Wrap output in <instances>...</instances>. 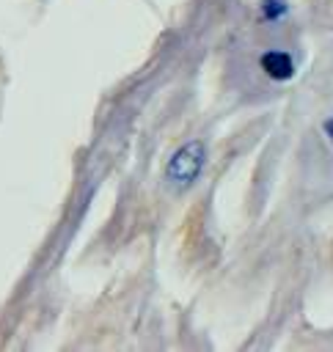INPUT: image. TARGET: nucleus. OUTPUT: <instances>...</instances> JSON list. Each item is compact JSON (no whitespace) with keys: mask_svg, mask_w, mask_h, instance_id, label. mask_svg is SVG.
<instances>
[{"mask_svg":"<svg viewBox=\"0 0 333 352\" xmlns=\"http://www.w3.org/2000/svg\"><path fill=\"white\" fill-rule=\"evenodd\" d=\"M206 165V148L201 140H187L173 151V157L165 165V182L173 187H190Z\"/></svg>","mask_w":333,"mask_h":352,"instance_id":"1","label":"nucleus"},{"mask_svg":"<svg viewBox=\"0 0 333 352\" xmlns=\"http://www.w3.org/2000/svg\"><path fill=\"white\" fill-rule=\"evenodd\" d=\"M259 66L264 69L267 77L272 80H289L294 74V58L286 52V50H267L261 58H259Z\"/></svg>","mask_w":333,"mask_h":352,"instance_id":"2","label":"nucleus"},{"mask_svg":"<svg viewBox=\"0 0 333 352\" xmlns=\"http://www.w3.org/2000/svg\"><path fill=\"white\" fill-rule=\"evenodd\" d=\"M261 8H264V19H267V22H278V19H283V14H286L283 0H264Z\"/></svg>","mask_w":333,"mask_h":352,"instance_id":"3","label":"nucleus"},{"mask_svg":"<svg viewBox=\"0 0 333 352\" xmlns=\"http://www.w3.org/2000/svg\"><path fill=\"white\" fill-rule=\"evenodd\" d=\"M322 129H325V138L333 143V116L330 118H325V124H322Z\"/></svg>","mask_w":333,"mask_h":352,"instance_id":"4","label":"nucleus"}]
</instances>
